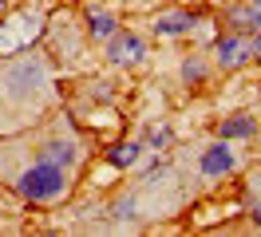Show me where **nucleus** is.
<instances>
[{
	"mask_svg": "<svg viewBox=\"0 0 261 237\" xmlns=\"http://www.w3.org/2000/svg\"><path fill=\"white\" fill-rule=\"evenodd\" d=\"M87 32H91L95 40H111L115 32H119V24H115L111 12H91L87 16Z\"/></svg>",
	"mask_w": 261,
	"mask_h": 237,
	"instance_id": "11",
	"label": "nucleus"
},
{
	"mask_svg": "<svg viewBox=\"0 0 261 237\" xmlns=\"http://www.w3.org/2000/svg\"><path fill=\"white\" fill-rule=\"evenodd\" d=\"M218 135H222V139H249V135H253V119H249V115H233V119H222Z\"/></svg>",
	"mask_w": 261,
	"mask_h": 237,
	"instance_id": "10",
	"label": "nucleus"
},
{
	"mask_svg": "<svg viewBox=\"0 0 261 237\" xmlns=\"http://www.w3.org/2000/svg\"><path fill=\"white\" fill-rule=\"evenodd\" d=\"M107 60L115 63V67H130V63L143 60V40L135 36V32H115L111 40H107Z\"/></svg>",
	"mask_w": 261,
	"mask_h": 237,
	"instance_id": "4",
	"label": "nucleus"
},
{
	"mask_svg": "<svg viewBox=\"0 0 261 237\" xmlns=\"http://www.w3.org/2000/svg\"><path fill=\"white\" fill-rule=\"evenodd\" d=\"M139 158H143V142H119V146L107 150V162L119 166V170H123V166H135Z\"/></svg>",
	"mask_w": 261,
	"mask_h": 237,
	"instance_id": "8",
	"label": "nucleus"
},
{
	"mask_svg": "<svg viewBox=\"0 0 261 237\" xmlns=\"http://www.w3.org/2000/svg\"><path fill=\"white\" fill-rule=\"evenodd\" d=\"M249 47H253V56H261V32L253 36V44H249Z\"/></svg>",
	"mask_w": 261,
	"mask_h": 237,
	"instance_id": "16",
	"label": "nucleus"
},
{
	"mask_svg": "<svg viewBox=\"0 0 261 237\" xmlns=\"http://www.w3.org/2000/svg\"><path fill=\"white\" fill-rule=\"evenodd\" d=\"M20 194L32 198V202H48V198H56V194H64V166L36 162L32 170L20 174Z\"/></svg>",
	"mask_w": 261,
	"mask_h": 237,
	"instance_id": "1",
	"label": "nucleus"
},
{
	"mask_svg": "<svg viewBox=\"0 0 261 237\" xmlns=\"http://www.w3.org/2000/svg\"><path fill=\"white\" fill-rule=\"evenodd\" d=\"M147 146H159V150L166 146V130H163V126H159V130H150V135H147Z\"/></svg>",
	"mask_w": 261,
	"mask_h": 237,
	"instance_id": "14",
	"label": "nucleus"
},
{
	"mask_svg": "<svg viewBox=\"0 0 261 237\" xmlns=\"http://www.w3.org/2000/svg\"><path fill=\"white\" fill-rule=\"evenodd\" d=\"M71 158H75V146H71V142H48V146L40 150V162H48V166H71Z\"/></svg>",
	"mask_w": 261,
	"mask_h": 237,
	"instance_id": "9",
	"label": "nucleus"
},
{
	"mask_svg": "<svg viewBox=\"0 0 261 237\" xmlns=\"http://www.w3.org/2000/svg\"><path fill=\"white\" fill-rule=\"evenodd\" d=\"M130 209H135V198H127V202H119V218H130Z\"/></svg>",
	"mask_w": 261,
	"mask_h": 237,
	"instance_id": "15",
	"label": "nucleus"
},
{
	"mask_svg": "<svg viewBox=\"0 0 261 237\" xmlns=\"http://www.w3.org/2000/svg\"><path fill=\"white\" fill-rule=\"evenodd\" d=\"M40 87H44V63L24 60L8 71V91L16 95V99H28V95H36Z\"/></svg>",
	"mask_w": 261,
	"mask_h": 237,
	"instance_id": "3",
	"label": "nucleus"
},
{
	"mask_svg": "<svg viewBox=\"0 0 261 237\" xmlns=\"http://www.w3.org/2000/svg\"><path fill=\"white\" fill-rule=\"evenodd\" d=\"M214 51H218V63H222V67H238V63H245L253 56L249 40H242V36H222V40L214 44Z\"/></svg>",
	"mask_w": 261,
	"mask_h": 237,
	"instance_id": "5",
	"label": "nucleus"
},
{
	"mask_svg": "<svg viewBox=\"0 0 261 237\" xmlns=\"http://www.w3.org/2000/svg\"><path fill=\"white\" fill-rule=\"evenodd\" d=\"M198 166H202L206 178H218V174H229V170H233V150H226V139L214 142V146H206Z\"/></svg>",
	"mask_w": 261,
	"mask_h": 237,
	"instance_id": "6",
	"label": "nucleus"
},
{
	"mask_svg": "<svg viewBox=\"0 0 261 237\" xmlns=\"http://www.w3.org/2000/svg\"><path fill=\"white\" fill-rule=\"evenodd\" d=\"M253 221H257V225H261V205H257V209H253Z\"/></svg>",
	"mask_w": 261,
	"mask_h": 237,
	"instance_id": "17",
	"label": "nucleus"
},
{
	"mask_svg": "<svg viewBox=\"0 0 261 237\" xmlns=\"http://www.w3.org/2000/svg\"><path fill=\"white\" fill-rule=\"evenodd\" d=\"M229 20H233L238 28H257L261 32V0H257V4H245V8H233Z\"/></svg>",
	"mask_w": 261,
	"mask_h": 237,
	"instance_id": "12",
	"label": "nucleus"
},
{
	"mask_svg": "<svg viewBox=\"0 0 261 237\" xmlns=\"http://www.w3.org/2000/svg\"><path fill=\"white\" fill-rule=\"evenodd\" d=\"M198 20L190 12H163L159 20H154V32L159 36H182V32H190Z\"/></svg>",
	"mask_w": 261,
	"mask_h": 237,
	"instance_id": "7",
	"label": "nucleus"
},
{
	"mask_svg": "<svg viewBox=\"0 0 261 237\" xmlns=\"http://www.w3.org/2000/svg\"><path fill=\"white\" fill-rule=\"evenodd\" d=\"M36 36H40V16L16 12L8 24H0V56H12L20 47H28Z\"/></svg>",
	"mask_w": 261,
	"mask_h": 237,
	"instance_id": "2",
	"label": "nucleus"
},
{
	"mask_svg": "<svg viewBox=\"0 0 261 237\" xmlns=\"http://www.w3.org/2000/svg\"><path fill=\"white\" fill-rule=\"evenodd\" d=\"M202 75H206V71H202V63H198V60H186V63H182V79H186V83H198Z\"/></svg>",
	"mask_w": 261,
	"mask_h": 237,
	"instance_id": "13",
	"label": "nucleus"
}]
</instances>
